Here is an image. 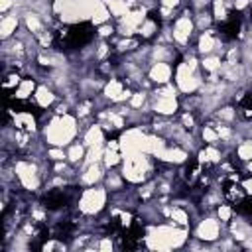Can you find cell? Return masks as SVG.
<instances>
[{"instance_id": "8992f818", "label": "cell", "mask_w": 252, "mask_h": 252, "mask_svg": "<svg viewBox=\"0 0 252 252\" xmlns=\"http://www.w3.org/2000/svg\"><path fill=\"white\" fill-rule=\"evenodd\" d=\"M150 110L159 116H173L179 110V98L177 96H156L150 94Z\"/></svg>"}, {"instance_id": "7402d4cb", "label": "cell", "mask_w": 252, "mask_h": 252, "mask_svg": "<svg viewBox=\"0 0 252 252\" xmlns=\"http://www.w3.org/2000/svg\"><path fill=\"white\" fill-rule=\"evenodd\" d=\"M201 140H203L205 144H219V142H220V138H219V134H217V128H215L213 124H209V122L201 128Z\"/></svg>"}, {"instance_id": "5bb4252c", "label": "cell", "mask_w": 252, "mask_h": 252, "mask_svg": "<svg viewBox=\"0 0 252 252\" xmlns=\"http://www.w3.org/2000/svg\"><path fill=\"white\" fill-rule=\"evenodd\" d=\"M85 154H87V146L83 142H73L67 146V161L71 165H81L83 159H85Z\"/></svg>"}, {"instance_id": "e0dca14e", "label": "cell", "mask_w": 252, "mask_h": 252, "mask_svg": "<svg viewBox=\"0 0 252 252\" xmlns=\"http://www.w3.org/2000/svg\"><path fill=\"white\" fill-rule=\"evenodd\" d=\"M110 10H108V6L102 2V0H98L96 2V6H94V10H93V16H91V24L93 26H102V24H106V22H110Z\"/></svg>"}, {"instance_id": "4316f807", "label": "cell", "mask_w": 252, "mask_h": 252, "mask_svg": "<svg viewBox=\"0 0 252 252\" xmlns=\"http://www.w3.org/2000/svg\"><path fill=\"white\" fill-rule=\"evenodd\" d=\"M12 8H16V0H0V12L8 14Z\"/></svg>"}, {"instance_id": "83f0119b", "label": "cell", "mask_w": 252, "mask_h": 252, "mask_svg": "<svg viewBox=\"0 0 252 252\" xmlns=\"http://www.w3.org/2000/svg\"><path fill=\"white\" fill-rule=\"evenodd\" d=\"M244 169H246V173H248V175H252V159H250V161H246V167H244Z\"/></svg>"}, {"instance_id": "ac0fdd59", "label": "cell", "mask_w": 252, "mask_h": 252, "mask_svg": "<svg viewBox=\"0 0 252 252\" xmlns=\"http://www.w3.org/2000/svg\"><path fill=\"white\" fill-rule=\"evenodd\" d=\"M193 22H195V30L197 32H207V30H211L215 18H213V12L199 10V12H193Z\"/></svg>"}, {"instance_id": "d4e9b609", "label": "cell", "mask_w": 252, "mask_h": 252, "mask_svg": "<svg viewBox=\"0 0 252 252\" xmlns=\"http://www.w3.org/2000/svg\"><path fill=\"white\" fill-rule=\"evenodd\" d=\"M96 33H98V37H100V39L112 37V35L116 33V26H112V24H108V22H106V24L98 26V32H96Z\"/></svg>"}, {"instance_id": "30bf717a", "label": "cell", "mask_w": 252, "mask_h": 252, "mask_svg": "<svg viewBox=\"0 0 252 252\" xmlns=\"http://www.w3.org/2000/svg\"><path fill=\"white\" fill-rule=\"evenodd\" d=\"M57 91L51 87V85H45V83H41V85H37V89H35V93H33V104L37 106V108H49L55 100H57Z\"/></svg>"}, {"instance_id": "5b68a950", "label": "cell", "mask_w": 252, "mask_h": 252, "mask_svg": "<svg viewBox=\"0 0 252 252\" xmlns=\"http://www.w3.org/2000/svg\"><path fill=\"white\" fill-rule=\"evenodd\" d=\"M220 230H222V222L215 217H205L197 222L195 226V238L197 240H203V242H217L220 238Z\"/></svg>"}, {"instance_id": "3957f363", "label": "cell", "mask_w": 252, "mask_h": 252, "mask_svg": "<svg viewBox=\"0 0 252 252\" xmlns=\"http://www.w3.org/2000/svg\"><path fill=\"white\" fill-rule=\"evenodd\" d=\"M106 199H108V189L104 185L102 187L100 185H91V187L81 189L77 207H79V211L83 215L94 217L106 207Z\"/></svg>"}, {"instance_id": "d6986e66", "label": "cell", "mask_w": 252, "mask_h": 252, "mask_svg": "<svg viewBox=\"0 0 252 252\" xmlns=\"http://www.w3.org/2000/svg\"><path fill=\"white\" fill-rule=\"evenodd\" d=\"M158 33H159V24H158V20L152 18V16H148V18L142 22V26L138 28V35H140L142 39H152V37L158 35Z\"/></svg>"}, {"instance_id": "484cf974", "label": "cell", "mask_w": 252, "mask_h": 252, "mask_svg": "<svg viewBox=\"0 0 252 252\" xmlns=\"http://www.w3.org/2000/svg\"><path fill=\"white\" fill-rule=\"evenodd\" d=\"M96 248H98V250H112V248H114V244H112V240H110V236H102V238L98 240V244H96Z\"/></svg>"}, {"instance_id": "44dd1931", "label": "cell", "mask_w": 252, "mask_h": 252, "mask_svg": "<svg viewBox=\"0 0 252 252\" xmlns=\"http://www.w3.org/2000/svg\"><path fill=\"white\" fill-rule=\"evenodd\" d=\"M234 152H236V156H238V159L240 161H250L252 159V140L250 138H244V140H240L236 146H234Z\"/></svg>"}, {"instance_id": "277c9868", "label": "cell", "mask_w": 252, "mask_h": 252, "mask_svg": "<svg viewBox=\"0 0 252 252\" xmlns=\"http://www.w3.org/2000/svg\"><path fill=\"white\" fill-rule=\"evenodd\" d=\"M195 22H193V10L191 8H183L181 14L173 20L171 24V35H173V43L179 45L177 49H187V45L191 43V37L195 35Z\"/></svg>"}, {"instance_id": "2e32d148", "label": "cell", "mask_w": 252, "mask_h": 252, "mask_svg": "<svg viewBox=\"0 0 252 252\" xmlns=\"http://www.w3.org/2000/svg\"><path fill=\"white\" fill-rule=\"evenodd\" d=\"M220 67H222V55L219 53H209V55H203L201 59V69L211 75V73H220Z\"/></svg>"}, {"instance_id": "ffe728a7", "label": "cell", "mask_w": 252, "mask_h": 252, "mask_svg": "<svg viewBox=\"0 0 252 252\" xmlns=\"http://www.w3.org/2000/svg\"><path fill=\"white\" fill-rule=\"evenodd\" d=\"M122 163V152L120 150H112V148H106L104 150V156H102V165L106 169H114L116 165Z\"/></svg>"}, {"instance_id": "603a6c76", "label": "cell", "mask_w": 252, "mask_h": 252, "mask_svg": "<svg viewBox=\"0 0 252 252\" xmlns=\"http://www.w3.org/2000/svg\"><path fill=\"white\" fill-rule=\"evenodd\" d=\"M232 215H234V209H232V205H224V203H220L219 207H217V219L224 224V222H228L230 219H232Z\"/></svg>"}, {"instance_id": "ba28073f", "label": "cell", "mask_w": 252, "mask_h": 252, "mask_svg": "<svg viewBox=\"0 0 252 252\" xmlns=\"http://www.w3.org/2000/svg\"><path fill=\"white\" fill-rule=\"evenodd\" d=\"M148 79L156 85H165V83H171V75H173V67L165 61H158V63H152L146 71Z\"/></svg>"}, {"instance_id": "7c38bea8", "label": "cell", "mask_w": 252, "mask_h": 252, "mask_svg": "<svg viewBox=\"0 0 252 252\" xmlns=\"http://www.w3.org/2000/svg\"><path fill=\"white\" fill-rule=\"evenodd\" d=\"M18 28H20V12H12V14H4L2 20H0V37L2 41L4 39H10L18 33Z\"/></svg>"}, {"instance_id": "9a60e30c", "label": "cell", "mask_w": 252, "mask_h": 252, "mask_svg": "<svg viewBox=\"0 0 252 252\" xmlns=\"http://www.w3.org/2000/svg\"><path fill=\"white\" fill-rule=\"evenodd\" d=\"M124 175L120 173V171H110V173H106L104 175V179H102V183H104V187L108 189V193L112 195V193H118V191H124Z\"/></svg>"}, {"instance_id": "6da1fadb", "label": "cell", "mask_w": 252, "mask_h": 252, "mask_svg": "<svg viewBox=\"0 0 252 252\" xmlns=\"http://www.w3.org/2000/svg\"><path fill=\"white\" fill-rule=\"evenodd\" d=\"M77 116L75 114H53L45 126H41V140L47 146H57L65 148L75 142L79 136L81 128L77 126Z\"/></svg>"}, {"instance_id": "7a4b0ae2", "label": "cell", "mask_w": 252, "mask_h": 252, "mask_svg": "<svg viewBox=\"0 0 252 252\" xmlns=\"http://www.w3.org/2000/svg\"><path fill=\"white\" fill-rule=\"evenodd\" d=\"M187 226H179L175 222L171 224H152L146 230V246L152 250H171L179 248L187 240Z\"/></svg>"}, {"instance_id": "8fae6325", "label": "cell", "mask_w": 252, "mask_h": 252, "mask_svg": "<svg viewBox=\"0 0 252 252\" xmlns=\"http://www.w3.org/2000/svg\"><path fill=\"white\" fill-rule=\"evenodd\" d=\"M106 142V132L102 130V126L98 122H93L89 126L83 128V144L87 148L91 146H102Z\"/></svg>"}, {"instance_id": "cb8c5ba5", "label": "cell", "mask_w": 252, "mask_h": 252, "mask_svg": "<svg viewBox=\"0 0 252 252\" xmlns=\"http://www.w3.org/2000/svg\"><path fill=\"white\" fill-rule=\"evenodd\" d=\"M20 83H22V79H20V73L12 71V73H6V77H4V83H2V87H4L6 91H10V89H16V87H18Z\"/></svg>"}, {"instance_id": "4fadbf2b", "label": "cell", "mask_w": 252, "mask_h": 252, "mask_svg": "<svg viewBox=\"0 0 252 252\" xmlns=\"http://www.w3.org/2000/svg\"><path fill=\"white\" fill-rule=\"evenodd\" d=\"M35 89H37V85H35V79L33 77H26V79H22V83L14 89V98L16 100H24V102H28V100H32V94L35 93Z\"/></svg>"}, {"instance_id": "52a82bcc", "label": "cell", "mask_w": 252, "mask_h": 252, "mask_svg": "<svg viewBox=\"0 0 252 252\" xmlns=\"http://www.w3.org/2000/svg\"><path fill=\"white\" fill-rule=\"evenodd\" d=\"M100 163H102V161H96V163H91V165L81 167V175L77 177V183H81L83 187L98 185V183L104 179V167H102Z\"/></svg>"}, {"instance_id": "9c48e42d", "label": "cell", "mask_w": 252, "mask_h": 252, "mask_svg": "<svg viewBox=\"0 0 252 252\" xmlns=\"http://www.w3.org/2000/svg\"><path fill=\"white\" fill-rule=\"evenodd\" d=\"M10 116H12V124H14L16 130H24V132H30V134H37V118L33 116V112H30V110L12 112V110H10Z\"/></svg>"}]
</instances>
